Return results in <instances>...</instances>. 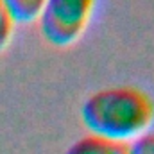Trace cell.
<instances>
[{
    "instance_id": "3",
    "label": "cell",
    "mask_w": 154,
    "mask_h": 154,
    "mask_svg": "<svg viewBox=\"0 0 154 154\" xmlns=\"http://www.w3.org/2000/svg\"><path fill=\"white\" fill-rule=\"evenodd\" d=\"M65 154H129L127 143L108 140L97 134H86L77 138Z\"/></svg>"
},
{
    "instance_id": "1",
    "label": "cell",
    "mask_w": 154,
    "mask_h": 154,
    "mask_svg": "<svg viewBox=\"0 0 154 154\" xmlns=\"http://www.w3.org/2000/svg\"><path fill=\"white\" fill-rule=\"evenodd\" d=\"M81 118L90 134L127 143L151 129L154 99L136 86L104 88L82 102Z\"/></svg>"
},
{
    "instance_id": "5",
    "label": "cell",
    "mask_w": 154,
    "mask_h": 154,
    "mask_svg": "<svg viewBox=\"0 0 154 154\" xmlns=\"http://www.w3.org/2000/svg\"><path fill=\"white\" fill-rule=\"evenodd\" d=\"M13 29H14V20L11 18L4 0H0V50H4L11 41Z\"/></svg>"
},
{
    "instance_id": "6",
    "label": "cell",
    "mask_w": 154,
    "mask_h": 154,
    "mask_svg": "<svg viewBox=\"0 0 154 154\" xmlns=\"http://www.w3.org/2000/svg\"><path fill=\"white\" fill-rule=\"evenodd\" d=\"M129 154H154V133L147 131L142 136L134 138L131 143H127Z\"/></svg>"
},
{
    "instance_id": "2",
    "label": "cell",
    "mask_w": 154,
    "mask_h": 154,
    "mask_svg": "<svg viewBox=\"0 0 154 154\" xmlns=\"http://www.w3.org/2000/svg\"><path fill=\"white\" fill-rule=\"evenodd\" d=\"M97 0H47L38 16L43 38L56 47L75 43L86 31Z\"/></svg>"
},
{
    "instance_id": "4",
    "label": "cell",
    "mask_w": 154,
    "mask_h": 154,
    "mask_svg": "<svg viewBox=\"0 0 154 154\" xmlns=\"http://www.w3.org/2000/svg\"><path fill=\"white\" fill-rule=\"evenodd\" d=\"M47 0H4L14 23H31L38 20Z\"/></svg>"
}]
</instances>
